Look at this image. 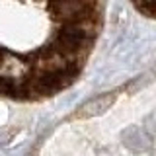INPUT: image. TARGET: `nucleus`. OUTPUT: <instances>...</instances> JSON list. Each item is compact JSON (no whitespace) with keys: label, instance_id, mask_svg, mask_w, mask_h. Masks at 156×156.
<instances>
[{"label":"nucleus","instance_id":"nucleus-1","mask_svg":"<svg viewBox=\"0 0 156 156\" xmlns=\"http://www.w3.org/2000/svg\"><path fill=\"white\" fill-rule=\"evenodd\" d=\"M104 0H0V86L27 92V72L10 49L23 51L31 90L70 74L90 49Z\"/></svg>","mask_w":156,"mask_h":156},{"label":"nucleus","instance_id":"nucleus-2","mask_svg":"<svg viewBox=\"0 0 156 156\" xmlns=\"http://www.w3.org/2000/svg\"><path fill=\"white\" fill-rule=\"evenodd\" d=\"M121 140H123V144L127 146V148L136 152V154L150 150V139L139 129V127H127V129H123Z\"/></svg>","mask_w":156,"mask_h":156},{"label":"nucleus","instance_id":"nucleus-3","mask_svg":"<svg viewBox=\"0 0 156 156\" xmlns=\"http://www.w3.org/2000/svg\"><path fill=\"white\" fill-rule=\"evenodd\" d=\"M113 100H115L113 94L98 96V98H94V100L86 101V104L76 111V115H78V117H96V115H101V113L107 109V107L113 104Z\"/></svg>","mask_w":156,"mask_h":156},{"label":"nucleus","instance_id":"nucleus-4","mask_svg":"<svg viewBox=\"0 0 156 156\" xmlns=\"http://www.w3.org/2000/svg\"><path fill=\"white\" fill-rule=\"evenodd\" d=\"M140 4L146 8V10H150V12H156V0H139Z\"/></svg>","mask_w":156,"mask_h":156}]
</instances>
